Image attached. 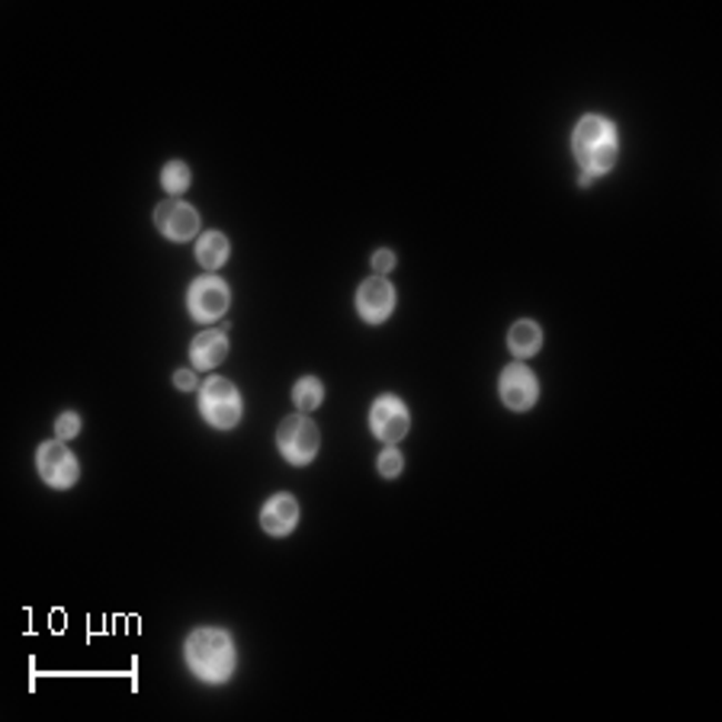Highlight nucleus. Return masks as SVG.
Wrapping results in <instances>:
<instances>
[{"label": "nucleus", "mask_w": 722, "mask_h": 722, "mask_svg": "<svg viewBox=\"0 0 722 722\" xmlns=\"http://www.w3.org/2000/svg\"><path fill=\"white\" fill-rule=\"evenodd\" d=\"M277 450L289 465H309L321 450V431L315 421L305 414H289L277 428Z\"/></svg>", "instance_id": "nucleus-4"}, {"label": "nucleus", "mask_w": 722, "mask_h": 722, "mask_svg": "<svg viewBox=\"0 0 722 722\" xmlns=\"http://www.w3.org/2000/svg\"><path fill=\"white\" fill-rule=\"evenodd\" d=\"M173 385H177L180 392L197 389V373H193V370H177V373H173Z\"/></svg>", "instance_id": "nucleus-20"}, {"label": "nucleus", "mask_w": 722, "mask_h": 722, "mask_svg": "<svg viewBox=\"0 0 722 722\" xmlns=\"http://www.w3.org/2000/svg\"><path fill=\"white\" fill-rule=\"evenodd\" d=\"M200 414L202 421L215 431H231L244 418V399L238 385L225 375H209L200 385Z\"/></svg>", "instance_id": "nucleus-3"}, {"label": "nucleus", "mask_w": 722, "mask_h": 722, "mask_svg": "<svg viewBox=\"0 0 722 722\" xmlns=\"http://www.w3.org/2000/svg\"><path fill=\"white\" fill-rule=\"evenodd\" d=\"M225 357H229L225 328H209V331L197 334L193 344H190V363H193L197 370H205V373L215 370V367H222Z\"/></svg>", "instance_id": "nucleus-12"}, {"label": "nucleus", "mask_w": 722, "mask_h": 722, "mask_svg": "<svg viewBox=\"0 0 722 722\" xmlns=\"http://www.w3.org/2000/svg\"><path fill=\"white\" fill-rule=\"evenodd\" d=\"M190 183H193V171H190L187 161H168V164L161 168V187H164V193L173 197V200H180V197L190 190Z\"/></svg>", "instance_id": "nucleus-16"}, {"label": "nucleus", "mask_w": 722, "mask_h": 722, "mask_svg": "<svg viewBox=\"0 0 722 722\" xmlns=\"http://www.w3.org/2000/svg\"><path fill=\"white\" fill-rule=\"evenodd\" d=\"M229 254H231V244L222 231H205V234H200V241H197V260H200V267L205 270V273L222 270L225 260H229Z\"/></svg>", "instance_id": "nucleus-14"}, {"label": "nucleus", "mask_w": 722, "mask_h": 722, "mask_svg": "<svg viewBox=\"0 0 722 722\" xmlns=\"http://www.w3.org/2000/svg\"><path fill=\"white\" fill-rule=\"evenodd\" d=\"M154 225L173 244H187V241H193L200 234V212L187 200L168 197V200L154 205Z\"/></svg>", "instance_id": "nucleus-8"}, {"label": "nucleus", "mask_w": 722, "mask_h": 722, "mask_svg": "<svg viewBox=\"0 0 722 722\" xmlns=\"http://www.w3.org/2000/svg\"><path fill=\"white\" fill-rule=\"evenodd\" d=\"M498 395L504 408L511 411H530L533 404L540 402V379L537 373L527 367V363H511L501 370V379H498Z\"/></svg>", "instance_id": "nucleus-9"}, {"label": "nucleus", "mask_w": 722, "mask_h": 722, "mask_svg": "<svg viewBox=\"0 0 722 722\" xmlns=\"http://www.w3.org/2000/svg\"><path fill=\"white\" fill-rule=\"evenodd\" d=\"M572 154L588 177H604L620 161V132L616 122L601 113H584L572 129Z\"/></svg>", "instance_id": "nucleus-2"}, {"label": "nucleus", "mask_w": 722, "mask_h": 722, "mask_svg": "<svg viewBox=\"0 0 722 722\" xmlns=\"http://www.w3.org/2000/svg\"><path fill=\"white\" fill-rule=\"evenodd\" d=\"M231 305V289L222 277L215 273H202L197 277L190 289H187V312L193 321L200 324H212L222 321V315L229 312Z\"/></svg>", "instance_id": "nucleus-6"}, {"label": "nucleus", "mask_w": 722, "mask_h": 722, "mask_svg": "<svg viewBox=\"0 0 722 722\" xmlns=\"http://www.w3.org/2000/svg\"><path fill=\"white\" fill-rule=\"evenodd\" d=\"M260 527L267 537L273 540H283L289 537L295 527H299V501L289 494V491H277L263 501L260 508Z\"/></svg>", "instance_id": "nucleus-11"}, {"label": "nucleus", "mask_w": 722, "mask_h": 722, "mask_svg": "<svg viewBox=\"0 0 722 722\" xmlns=\"http://www.w3.org/2000/svg\"><path fill=\"white\" fill-rule=\"evenodd\" d=\"M373 270L375 277H389L392 270H395V251H389V248H379L373 254Z\"/></svg>", "instance_id": "nucleus-19"}, {"label": "nucleus", "mask_w": 722, "mask_h": 722, "mask_svg": "<svg viewBox=\"0 0 722 722\" xmlns=\"http://www.w3.org/2000/svg\"><path fill=\"white\" fill-rule=\"evenodd\" d=\"M543 328L533 321V318H520L511 324V331H508V350L518 357V360H530V357H537L540 350H543Z\"/></svg>", "instance_id": "nucleus-13"}, {"label": "nucleus", "mask_w": 722, "mask_h": 722, "mask_svg": "<svg viewBox=\"0 0 722 722\" xmlns=\"http://www.w3.org/2000/svg\"><path fill=\"white\" fill-rule=\"evenodd\" d=\"M321 402H324V382H321L318 375H302V379L292 385V404H295L302 414H312Z\"/></svg>", "instance_id": "nucleus-15"}, {"label": "nucleus", "mask_w": 722, "mask_h": 722, "mask_svg": "<svg viewBox=\"0 0 722 722\" xmlns=\"http://www.w3.org/2000/svg\"><path fill=\"white\" fill-rule=\"evenodd\" d=\"M183 662L193 671V678L209 688L229 684L238 668L234 639L222 626H197L183 642Z\"/></svg>", "instance_id": "nucleus-1"}, {"label": "nucleus", "mask_w": 722, "mask_h": 722, "mask_svg": "<svg viewBox=\"0 0 722 722\" xmlns=\"http://www.w3.org/2000/svg\"><path fill=\"white\" fill-rule=\"evenodd\" d=\"M399 305V292L389 283V277H370L357 289V315L367 324H382L395 315Z\"/></svg>", "instance_id": "nucleus-10"}, {"label": "nucleus", "mask_w": 722, "mask_h": 722, "mask_svg": "<svg viewBox=\"0 0 722 722\" xmlns=\"http://www.w3.org/2000/svg\"><path fill=\"white\" fill-rule=\"evenodd\" d=\"M36 469H39V479L56 491L74 489L78 479H81V462L68 450L64 440H46V443H39V450H36Z\"/></svg>", "instance_id": "nucleus-5"}, {"label": "nucleus", "mask_w": 722, "mask_h": 722, "mask_svg": "<svg viewBox=\"0 0 722 722\" xmlns=\"http://www.w3.org/2000/svg\"><path fill=\"white\" fill-rule=\"evenodd\" d=\"M375 465H379V475H382V479H395V475H402L404 469L402 450H399V447H385V450L379 453Z\"/></svg>", "instance_id": "nucleus-17"}, {"label": "nucleus", "mask_w": 722, "mask_h": 722, "mask_svg": "<svg viewBox=\"0 0 722 722\" xmlns=\"http://www.w3.org/2000/svg\"><path fill=\"white\" fill-rule=\"evenodd\" d=\"M84 428V421H81V414L78 411H61L56 418V437L58 440H74L78 433Z\"/></svg>", "instance_id": "nucleus-18"}, {"label": "nucleus", "mask_w": 722, "mask_h": 722, "mask_svg": "<svg viewBox=\"0 0 722 722\" xmlns=\"http://www.w3.org/2000/svg\"><path fill=\"white\" fill-rule=\"evenodd\" d=\"M370 431L385 447H395L411 431V411H408V404L399 395H392V392L379 395L370 404Z\"/></svg>", "instance_id": "nucleus-7"}]
</instances>
